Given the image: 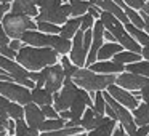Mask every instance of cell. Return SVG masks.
Returning <instances> with one entry per match:
<instances>
[{"mask_svg": "<svg viewBox=\"0 0 149 136\" xmlns=\"http://www.w3.org/2000/svg\"><path fill=\"white\" fill-rule=\"evenodd\" d=\"M59 53L52 46H32L26 45L18 51L16 61L27 71H42L47 66L58 62Z\"/></svg>", "mask_w": 149, "mask_h": 136, "instance_id": "obj_1", "label": "cell"}, {"mask_svg": "<svg viewBox=\"0 0 149 136\" xmlns=\"http://www.w3.org/2000/svg\"><path fill=\"white\" fill-rule=\"evenodd\" d=\"M117 74H98L88 67H79L72 80L77 87L87 91H103L111 83H116Z\"/></svg>", "mask_w": 149, "mask_h": 136, "instance_id": "obj_2", "label": "cell"}, {"mask_svg": "<svg viewBox=\"0 0 149 136\" xmlns=\"http://www.w3.org/2000/svg\"><path fill=\"white\" fill-rule=\"evenodd\" d=\"M2 26L10 39H21V35L26 31L37 29V23L31 19V16L24 13H13V11L5 13L3 19H2Z\"/></svg>", "mask_w": 149, "mask_h": 136, "instance_id": "obj_3", "label": "cell"}, {"mask_svg": "<svg viewBox=\"0 0 149 136\" xmlns=\"http://www.w3.org/2000/svg\"><path fill=\"white\" fill-rule=\"evenodd\" d=\"M103 94H104L106 103L109 104V106L114 109V112H116L117 122L125 128V131L128 133V135H133V133L136 131V128H138V125H136V122H135V117H133L132 110L127 109L125 106H122L120 103H117V101L109 94V91H107V90H103Z\"/></svg>", "mask_w": 149, "mask_h": 136, "instance_id": "obj_4", "label": "cell"}, {"mask_svg": "<svg viewBox=\"0 0 149 136\" xmlns=\"http://www.w3.org/2000/svg\"><path fill=\"white\" fill-rule=\"evenodd\" d=\"M0 94L8 99L15 101V103H19L23 106L32 103V93H31V88L24 87L21 83L16 82H0Z\"/></svg>", "mask_w": 149, "mask_h": 136, "instance_id": "obj_5", "label": "cell"}, {"mask_svg": "<svg viewBox=\"0 0 149 136\" xmlns=\"http://www.w3.org/2000/svg\"><path fill=\"white\" fill-rule=\"evenodd\" d=\"M71 16V3H61L59 7L50 8V10H40V13L36 16L37 21H48V23L63 26Z\"/></svg>", "mask_w": 149, "mask_h": 136, "instance_id": "obj_6", "label": "cell"}, {"mask_svg": "<svg viewBox=\"0 0 149 136\" xmlns=\"http://www.w3.org/2000/svg\"><path fill=\"white\" fill-rule=\"evenodd\" d=\"M45 72V87L50 93H56L63 88V83H64V69L59 62L56 64H52V66H47V67L42 69Z\"/></svg>", "mask_w": 149, "mask_h": 136, "instance_id": "obj_7", "label": "cell"}, {"mask_svg": "<svg viewBox=\"0 0 149 136\" xmlns=\"http://www.w3.org/2000/svg\"><path fill=\"white\" fill-rule=\"evenodd\" d=\"M84 32L85 31L79 29L75 32L74 39H72V48H71V55H69V59L74 62L77 67H85V62H87V56L88 51L84 46Z\"/></svg>", "mask_w": 149, "mask_h": 136, "instance_id": "obj_8", "label": "cell"}, {"mask_svg": "<svg viewBox=\"0 0 149 136\" xmlns=\"http://www.w3.org/2000/svg\"><path fill=\"white\" fill-rule=\"evenodd\" d=\"M106 90L109 91V94L117 101V103H120L122 106H125L127 109H130V110L136 109V107H138V104L141 103L138 98L133 96L132 91L125 90V88H122L120 85H117V83H111Z\"/></svg>", "mask_w": 149, "mask_h": 136, "instance_id": "obj_9", "label": "cell"}, {"mask_svg": "<svg viewBox=\"0 0 149 136\" xmlns=\"http://www.w3.org/2000/svg\"><path fill=\"white\" fill-rule=\"evenodd\" d=\"M116 83L120 85L122 88H125V90H128V91H135V90H141L146 83H149V77L135 74V72L123 71L120 74H117Z\"/></svg>", "mask_w": 149, "mask_h": 136, "instance_id": "obj_10", "label": "cell"}, {"mask_svg": "<svg viewBox=\"0 0 149 136\" xmlns=\"http://www.w3.org/2000/svg\"><path fill=\"white\" fill-rule=\"evenodd\" d=\"M0 117L5 119H24V106L0 94Z\"/></svg>", "mask_w": 149, "mask_h": 136, "instance_id": "obj_11", "label": "cell"}, {"mask_svg": "<svg viewBox=\"0 0 149 136\" xmlns=\"http://www.w3.org/2000/svg\"><path fill=\"white\" fill-rule=\"evenodd\" d=\"M24 120L27 122V125H29V126L39 130L40 125L47 120V117H45V114L42 112V109H40L39 104L29 103V104L24 106Z\"/></svg>", "mask_w": 149, "mask_h": 136, "instance_id": "obj_12", "label": "cell"}, {"mask_svg": "<svg viewBox=\"0 0 149 136\" xmlns=\"http://www.w3.org/2000/svg\"><path fill=\"white\" fill-rule=\"evenodd\" d=\"M88 69H91L93 72H98V74H120V72L125 71V64H120V62L109 61H95L93 64L88 66Z\"/></svg>", "mask_w": 149, "mask_h": 136, "instance_id": "obj_13", "label": "cell"}, {"mask_svg": "<svg viewBox=\"0 0 149 136\" xmlns=\"http://www.w3.org/2000/svg\"><path fill=\"white\" fill-rule=\"evenodd\" d=\"M37 2L39 0H13L11 2V11L13 13H24L31 18H36L40 13Z\"/></svg>", "mask_w": 149, "mask_h": 136, "instance_id": "obj_14", "label": "cell"}, {"mask_svg": "<svg viewBox=\"0 0 149 136\" xmlns=\"http://www.w3.org/2000/svg\"><path fill=\"white\" fill-rule=\"evenodd\" d=\"M104 119H106V115H100V114L95 112L93 107H87L80 119V126H84L85 131H90V130L100 126L104 122Z\"/></svg>", "mask_w": 149, "mask_h": 136, "instance_id": "obj_15", "label": "cell"}, {"mask_svg": "<svg viewBox=\"0 0 149 136\" xmlns=\"http://www.w3.org/2000/svg\"><path fill=\"white\" fill-rule=\"evenodd\" d=\"M125 50L119 42H106L103 43V46L100 48L98 51V56H96V61H106V59H111L117 55L119 51Z\"/></svg>", "mask_w": 149, "mask_h": 136, "instance_id": "obj_16", "label": "cell"}, {"mask_svg": "<svg viewBox=\"0 0 149 136\" xmlns=\"http://www.w3.org/2000/svg\"><path fill=\"white\" fill-rule=\"evenodd\" d=\"M100 7L103 8L104 11H109V13H112L114 16H116L117 19H120L123 24L130 23V21H128V16H127V13H125V10H123V8L120 7L119 3H116L114 0H103Z\"/></svg>", "mask_w": 149, "mask_h": 136, "instance_id": "obj_17", "label": "cell"}, {"mask_svg": "<svg viewBox=\"0 0 149 136\" xmlns=\"http://www.w3.org/2000/svg\"><path fill=\"white\" fill-rule=\"evenodd\" d=\"M116 126H117V120L109 119V117L106 115L104 122L101 123L100 126L90 130L87 136H112V131H114V128H116Z\"/></svg>", "mask_w": 149, "mask_h": 136, "instance_id": "obj_18", "label": "cell"}, {"mask_svg": "<svg viewBox=\"0 0 149 136\" xmlns=\"http://www.w3.org/2000/svg\"><path fill=\"white\" fill-rule=\"evenodd\" d=\"M80 24H82L80 16H77V18L72 16L71 19H68V21H66V23L61 26V32H59V35L64 37V39L72 40V39H74V35H75V32L80 29Z\"/></svg>", "mask_w": 149, "mask_h": 136, "instance_id": "obj_19", "label": "cell"}, {"mask_svg": "<svg viewBox=\"0 0 149 136\" xmlns=\"http://www.w3.org/2000/svg\"><path fill=\"white\" fill-rule=\"evenodd\" d=\"M132 114H133V117H135V122L138 126L149 125V103L141 101V103L138 104V107L132 110Z\"/></svg>", "mask_w": 149, "mask_h": 136, "instance_id": "obj_20", "label": "cell"}, {"mask_svg": "<svg viewBox=\"0 0 149 136\" xmlns=\"http://www.w3.org/2000/svg\"><path fill=\"white\" fill-rule=\"evenodd\" d=\"M32 93V103L39 104V106H43V104H53V93H50L47 88H32L31 90Z\"/></svg>", "mask_w": 149, "mask_h": 136, "instance_id": "obj_21", "label": "cell"}, {"mask_svg": "<svg viewBox=\"0 0 149 136\" xmlns=\"http://www.w3.org/2000/svg\"><path fill=\"white\" fill-rule=\"evenodd\" d=\"M125 29L141 46L149 45V34L146 32L144 29H139V27H136L135 24H132V23H127L125 24Z\"/></svg>", "mask_w": 149, "mask_h": 136, "instance_id": "obj_22", "label": "cell"}, {"mask_svg": "<svg viewBox=\"0 0 149 136\" xmlns=\"http://www.w3.org/2000/svg\"><path fill=\"white\" fill-rule=\"evenodd\" d=\"M112 59L116 62H120V64L127 66V64H130V62L141 61L143 56H141V53H135V51H130V50H122V51H119Z\"/></svg>", "mask_w": 149, "mask_h": 136, "instance_id": "obj_23", "label": "cell"}, {"mask_svg": "<svg viewBox=\"0 0 149 136\" xmlns=\"http://www.w3.org/2000/svg\"><path fill=\"white\" fill-rule=\"evenodd\" d=\"M15 123H16V130H15V135L16 136H40V130L29 126L24 119L15 120Z\"/></svg>", "mask_w": 149, "mask_h": 136, "instance_id": "obj_24", "label": "cell"}, {"mask_svg": "<svg viewBox=\"0 0 149 136\" xmlns=\"http://www.w3.org/2000/svg\"><path fill=\"white\" fill-rule=\"evenodd\" d=\"M125 71L149 77V61L148 59H144V61L141 59V61H136V62H130V64L125 66Z\"/></svg>", "mask_w": 149, "mask_h": 136, "instance_id": "obj_25", "label": "cell"}, {"mask_svg": "<svg viewBox=\"0 0 149 136\" xmlns=\"http://www.w3.org/2000/svg\"><path fill=\"white\" fill-rule=\"evenodd\" d=\"M123 10H125L127 16H128V21H130V23L135 24V26L139 27V29H144V19H143L141 13H139L138 10L128 7V5H125V7H123Z\"/></svg>", "mask_w": 149, "mask_h": 136, "instance_id": "obj_26", "label": "cell"}, {"mask_svg": "<svg viewBox=\"0 0 149 136\" xmlns=\"http://www.w3.org/2000/svg\"><path fill=\"white\" fill-rule=\"evenodd\" d=\"M66 126V120L58 117V119H47L45 122L40 125V133L42 131H53V130H59V128H64Z\"/></svg>", "mask_w": 149, "mask_h": 136, "instance_id": "obj_27", "label": "cell"}, {"mask_svg": "<svg viewBox=\"0 0 149 136\" xmlns=\"http://www.w3.org/2000/svg\"><path fill=\"white\" fill-rule=\"evenodd\" d=\"M37 31L45 34H59L61 32V26L48 23V21H37Z\"/></svg>", "mask_w": 149, "mask_h": 136, "instance_id": "obj_28", "label": "cell"}, {"mask_svg": "<svg viewBox=\"0 0 149 136\" xmlns=\"http://www.w3.org/2000/svg\"><path fill=\"white\" fill-rule=\"evenodd\" d=\"M88 7H90V2L88 0H80L77 3H72L71 5V16L77 18V16H82L88 11Z\"/></svg>", "mask_w": 149, "mask_h": 136, "instance_id": "obj_29", "label": "cell"}, {"mask_svg": "<svg viewBox=\"0 0 149 136\" xmlns=\"http://www.w3.org/2000/svg\"><path fill=\"white\" fill-rule=\"evenodd\" d=\"M104 107H106V99H104L103 91H96L93 96V109L96 114L104 115Z\"/></svg>", "mask_w": 149, "mask_h": 136, "instance_id": "obj_30", "label": "cell"}, {"mask_svg": "<svg viewBox=\"0 0 149 136\" xmlns=\"http://www.w3.org/2000/svg\"><path fill=\"white\" fill-rule=\"evenodd\" d=\"M61 66H63V69H64V75H66L68 78H72V77H74V74L77 72V69H79L77 66H75L66 55H63V58H61Z\"/></svg>", "mask_w": 149, "mask_h": 136, "instance_id": "obj_31", "label": "cell"}, {"mask_svg": "<svg viewBox=\"0 0 149 136\" xmlns=\"http://www.w3.org/2000/svg\"><path fill=\"white\" fill-rule=\"evenodd\" d=\"M61 3H63V0H39L37 7H39V10H50V8L59 7Z\"/></svg>", "mask_w": 149, "mask_h": 136, "instance_id": "obj_32", "label": "cell"}, {"mask_svg": "<svg viewBox=\"0 0 149 136\" xmlns=\"http://www.w3.org/2000/svg\"><path fill=\"white\" fill-rule=\"evenodd\" d=\"M40 109L45 114L47 119H58L59 117V112L53 107V104H43V106H40Z\"/></svg>", "mask_w": 149, "mask_h": 136, "instance_id": "obj_33", "label": "cell"}, {"mask_svg": "<svg viewBox=\"0 0 149 136\" xmlns=\"http://www.w3.org/2000/svg\"><path fill=\"white\" fill-rule=\"evenodd\" d=\"M80 19H82V24H80V29L82 31H87V29H91L93 27V24H95V18L91 16L90 13H85V15H82L80 16Z\"/></svg>", "mask_w": 149, "mask_h": 136, "instance_id": "obj_34", "label": "cell"}, {"mask_svg": "<svg viewBox=\"0 0 149 136\" xmlns=\"http://www.w3.org/2000/svg\"><path fill=\"white\" fill-rule=\"evenodd\" d=\"M0 55L7 56V58H10V59H16L18 51H16V50H13L10 45H5V46H0Z\"/></svg>", "mask_w": 149, "mask_h": 136, "instance_id": "obj_35", "label": "cell"}, {"mask_svg": "<svg viewBox=\"0 0 149 136\" xmlns=\"http://www.w3.org/2000/svg\"><path fill=\"white\" fill-rule=\"evenodd\" d=\"M87 13H90L91 16L95 18V19H100V18H101V13H103V8L98 7V5L90 3V7H88V11H87Z\"/></svg>", "mask_w": 149, "mask_h": 136, "instance_id": "obj_36", "label": "cell"}, {"mask_svg": "<svg viewBox=\"0 0 149 136\" xmlns=\"http://www.w3.org/2000/svg\"><path fill=\"white\" fill-rule=\"evenodd\" d=\"M10 37H8V34L5 32L3 26H2V23H0V46H5V45H10Z\"/></svg>", "mask_w": 149, "mask_h": 136, "instance_id": "obj_37", "label": "cell"}, {"mask_svg": "<svg viewBox=\"0 0 149 136\" xmlns=\"http://www.w3.org/2000/svg\"><path fill=\"white\" fill-rule=\"evenodd\" d=\"M123 2H125V5H128V7H132V8H135V10L139 11L143 8L146 0H123Z\"/></svg>", "mask_w": 149, "mask_h": 136, "instance_id": "obj_38", "label": "cell"}, {"mask_svg": "<svg viewBox=\"0 0 149 136\" xmlns=\"http://www.w3.org/2000/svg\"><path fill=\"white\" fill-rule=\"evenodd\" d=\"M8 11H11V3H0V23L3 19L5 13H8Z\"/></svg>", "mask_w": 149, "mask_h": 136, "instance_id": "obj_39", "label": "cell"}, {"mask_svg": "<svg viewBox=\"0 0 149 136\" xmlns=\"http://www.w3.org/2000/svg\"><path fill=\"white\" fill-rule=\"evenodd\" d=\"M139 91H141V101H146V103H149V83H146Z\"/></svg>", "mask_w": 149, "mask_h": 136, "instance_id": "obj_40", "label": "cell"}, {"mask_svg": "<svg viewBox=\"0 0 149 136\" xmlns=\"http://www.w3.org/2000/svg\"><path fill=\"white\" fill-rule=\"evenodd\" d=\"M10 46L13 50H16V51H19V50L23 48V42H21V39H11L10 40Z\"/></svg>", "mask_w": 149, "mask_h": 136, "instance_id": "obj_41", "label": "cell"}, {"mask_svg": "<svg viewBox=\"0 0 149 136\" xmlns=\"http://www.w3.org/2000/svg\"><path fill=\"white\" fill-rule=\"evenodd\" d=\"M139 13H141L143 19H144V31H146V32L149 34V16H148V15L144 13V11H141V10H139Z\"/></svg>", "mask_w": 149, "mask_h": 136, "instance_id": "obj_42", "label": "cell"}, {"mask_svg": "<svg viewBox=\"0 0 149 136\" xmlns=\"http://www.w3.org/2000/svg\"><path fill=\"white\" fill-rule=\"evenodd\" d=\"M104 40H107V42H117L116 37L112 35V32H109L107 29H104Z\"/></svg>", "mask_w": 149, "mask_h": 136, "instance_id": "obj_43", "label": "cell"}, {"mask_svg": "<svg viewBox=\"0 0 149 136\" xmlns=\"http://www.w3.org/2000/svg\"><path fill=\"white\" fill-rule=\"evenodd\" d=\"M141 56H143V59H148V61H149V45H144V46H143Z\"/></svg>", "mask_w": 149, "mask_h": 136, "instance_id": "obj_44", "label": "cell"}, {"mask_svg": "<svg viewBox=\"0 0 149 136\" xmlns=\"http://www.w3.org/2000/svg\"><path fill=\"white\" fill-rule=\"evenodd\" d=\"M59 117H61V119H64V120H69V119H71V110H69V109L61 110V112H59Z\"/></svg>", "mask_w": 149, "mask_h": 136, "instance_id": "obj_45", "label": "cell"}, {"mask_svg": "<svg viewBox=\"0 0 149 136\" xmlns=\"http://www.w3.org/2000/svg\"><path fill=\"white\" fill-rule=\"evenodd\" d=\"M141 11H144V13H146V15H148V16H149V2H144V5H143Z\"/></svg>", "mask_w": 149, "mask_h": 136, "instance_id": "obj_46", "label": "cell"}, {"mask_svg": "<svg viewBox=\"0 0 149 136\" xmlns=\"http://www.w3.org/2000/svg\"><path fill=\"white\" fill-rule=\"evenodd\" d=\"M114 2H116V3H119L120 7H122V8L125 7V2H123V0H114Z\"/></svg>", "mask_w": 149, "mask_h": 136, "instance_id": "obj_47", "label": "cell"}, {"mask_svg": "<svg viewBox=\"0 0 149 136\" xmlns=\"http://www.w3.org/2000/svg\"><path fill=\"white\" fill-rule=\"evenodd\" d=\"M13 0H0V3H11Z\"/></svg>", "mask_w": 149, "mask_h": 136, "instance_id": "obj_48", "label": "cell"}, {"mask_svg": "<svg viewBox=\"0 0 149 136\" xmlns=\"http://www.w3.org/2000/svg\"><path fill=\"white\" fill-rule=\"evenodd\" d=\"M68 2L72 5V3H77V2H80V0H68Z\"/></svg>", "mask_w": 149, "mask_h": 136, "instance_id": "obj_49", "label": "cell"}, {"mask_svg": "<svg viewBox=\"0 0 149 136\" xmlns=\"http://www.w3.org/2000/svg\"><path fill=\"white\" fill-rule=\"evenodd\" d=\"M5 130H7V128H5V126L2 125V123H0V133H2V131H5Z\"/></svg>", "mask_w": 149, "mask_h": 136, "instance_id": "obj_50", "label": "cell"}, {"mask_svg": "<svg viewBox=\"0 0 149 136\" xmlns=\"http://www.w3.org/2000/svg\"><path fill=\"white\" fill-rule=\"evenodd\" d=\"M5 135H7V130H5V131H2V133H0V136H5Z\"/></svg>", "mask_w": 149, "mask_h": 136, "instance_id": "obj_51", "label": "cell"}, {"mask_svg": "<svg viewBox=\"0 0 149 136\" xmlns=\"http://www.w3.org/2000/svg\"><path fill=\"white\" fill-rule=\"evenodd\" d=\"M74 136H87V135H84V133H79V135H74Z\"/></svg>", "mask_w": 149, "mask_h": 136, "instance_id": "obj_52", "label": "cell"}, {"mask_svg": "<svg viewBox=\"0 0 149 136\" xmlns=\"http://www.w3.org/2000/svg\"><path fill=\"white\" fill-rule=\"evenodd\" d=\"M5 136H16V135H5Z\"/></svg>", "mask_w": 149, "mask_h": 136, "instance_id": "obj_53", "label": "cell"}]
</instances>
